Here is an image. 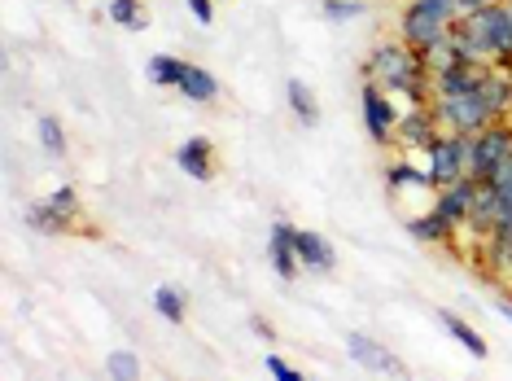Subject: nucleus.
I'll use <instances>...</instances> for the list:
<instances>
[{
	"instance_id": "1",
	"label": "nucleus",
	"mask_w": 512,
	"mask_h": 381,
	"mask_svg": "<svg viewBox=\"0 0 512 381\" xmlns=\"http://www.w3.org/2000/svg\"><path fill=\"white\" fill-rule=\"evenodd\" d=\"M447 44L456 53V62L469 66H499L508 71L512 66V14L504 0L486 9H473V14H460L447 31Z\"/></svg>"
},
{
	"instance_id": "2",
	"label": "nucleus",
	"mask_w": 512,
	"mask_h": 381,
	"mask_svg": "<svg viewBox=\"0 0 512 381\" xmlns=\"http://www.w3.org/2000/svg\"><path fill=\"white\" fill-rule=\"evenodd\" d=\"M364 79L381 84L390 97H407L412 106H429L434 101V75H429L421 49H412L403 36L377 40L364 57Z\"/></svg>"
},
{
	"instance_id": "3",
	"label": "nucleus",
	"mask_w": 512,
	"mask_h": 381,
	"mask_svg": "<svg viewBox=\"0 0 512 381\" xmlns=\"http://www.w3.org/2000/svg\"><path fill=\"white\" fill-rule=\"evenodd\" d=\"M460 18L456 0H407L399 14V36L412 44V49H434V44L447 40L451 22Z\"/></svg>"
},
{
	"instance_id": "4",
	"label": "nucleus",
	"mask_w": 512,
	"mask_h": 381,
	"mask_svg": "<svg viewBox=\"0 0 512 381\" xmlns=\"http://www.w3.org/2000/svg\"><path fill=\"white\" fill-rule=\"evenodd\" d=\"M429 106H434L442 132H456V136H477L495 123V114L486 110V101L477 88L464 92V97H438V101H429Z\"/></svg>"
},
{
	"instance_id": "5",
	"label": "nucleus",
	"mask_w": 512,
	"mask_h": 381,
	"mask_svg": "<svg viewBox=\"0 0 512 381\" xmlns=\"http://www.w3.org/2000/svg\"><path fill=\"white\" fill-rule=\"evenodd\" d=\"M504 158H512V123L508 119L469 136V176L473 180H486Z\"/></svg>"
},
{
	"instance_id": "6",
	"label": "nucleus",
	"mask_w": 512,
	"mask_h": 381,
	"mask_svg": "<svg viewBox=\"0 0 512 381\" xmlns=\"http://www.w3.org/2000/svg\"><path fill=\"white\" fill-rule=\"evenodd\" d=\"M359 106H364V127L368 136L377 145H394V132H399V119L403 114L394 110V97L381 84H372L364 79V88H359Z\"/></svg>"
},
{
	"instance_id": "7",
	"label": "nucleus",
	"mask_w": 512,
	"mask_h": 381,
	"mask_svg": "<svg viewBox=\"0 0 512 381\" xmlns=\"http://www.w3.org/2000/svg\"><path fill=\"white\" fill-rule=\"evenodd\" d=\"M429 180H434V189H442V184L469 176V136H456V132H442L434 149H429Z\"/></svg>"
},
{
	"instance_id": "8",
	"label": "nucleus",
	"mask_w": 512,
	"mask_h": 381,
	"mask_svg": "<svg viewBox=\"0 0 512 381\" xmlns=\"http://www.w3.org/2000/svg\"><path fill=\"white\" fill-rule=\"evenodd\" d=\"M442 136V123H438V114L434 106H412L399 119V132H394V149H407V154H429L434 149V141Z\"/></svg>"
},
{
	"instance_id": "9",
	"label": "nucleus",
	"mask_w": 512,
	"mask_h": 381,
	"mask_svg": "<svg viewBox=\"0 0 512 381\" xmlns=\"http://www.w3.org/2000/svg\"><path fill=\"white\" fill-rule=\"evenodd\" d=\"M346 351H351V360L359 368H368V373H377V377H407L412 373L399 355L386 351L381 342H372L368 333H346Z\"/></svg>"
},
{
	"instance_id": "10",
	"label": "nucleus",
	"mask_w": 512,
	"mask_h": 381,
	"mask_svg": "<svg viewBox=\"0 0 512 381\" xmlns=\"http://www.w3.org/2000/svg\"><path fill=\"white\" fill-rule=\"evenodd\" d=\"M267 259H272V268H276V276H281V281H298L302 259H298V228H294V224H285V219H276V224H272Z\"/></svg>"
},
{
	"instance_id": "11",
	"label": "nucleus",
	"mask_w": 512,
	"mask_h": 381,
	"mask_svg": "<svg viewBox=\"0 0 512 381\" xmlns=\"http://www.w3.org/2000/svg\"><path fill=\"white\" fill-rule=\"evenodd\" d=\"M176 167L197 184H211L215 180V145L206 141V136H189V141L176 149Z\"/></svg>"
},
{
	"instance_id": "12",
	"label": "nucleus",
	"mask_w": 512,
	"mask_h": 381,
	"mask_svg": "<svg viewBox=\"0 0 512 381\" xmlns=\"http://www.w3.org/2000/svg\"><path fill=\"white\" fill-rule=\"evenodd\" d=\"M473 189H477L473 176H460V180L442 184V189H434V211L447 215L451 224H464V219H469V206H473Z\"/></svg>"
},
{
	"instance_id": "13",
	"label": "nucleus",
	"mask_w": 512,
	"mask_h": 381,
	"mask_svg": "<svg viewBox=\"0 0 512 381\" xmlns=\"http://www.w3.org/2000/svg\"><path fill=\"white\" fill-rule=\"evenodd\" d=\"M477 92H482L486 110L495 114V123L512 119V75L508 71H499V66H486V75H482V84H477Z\"/></svg>"
},
{
	"instance_id": "14",
	"label": "nucleus",
	"mask_w": 512,
	"mask_h": 381,
	"mask_svg": "<svg viewBox=\"0 0 512 381\" xmlns=\"http://www.w3.org/2000/svg\"><path fill=\"white\" fill-rule=\"evenodd\" d=\"M486 66H469V62H451L447 71L434 75V101L438 97H464V92H473L477 84H482Z\"/></svg>"
},
{
	"instance_id": "15",
	"label": "nucleus",
	"mask_w": 512,
	"mask_h": 381,
	"mask_svg": "<svg viewBox=\"0 0 512 381\" xmlns=\"http://www.w3.org/2000/svg\"><path fill=\"white\" fill-rule=\"evenodd\" d=\"M407 233H412L416 241H425V246H451L460 233V224H451L447 215H438L434 206H429L425 215H412L407 219Z\"/></svg>"
},
{
	"instance_id": "16",
	"label": "nucleus",
	"mask_w": 512,
	"mask_h": 381,
	"mask_svg": "<svg viewBox=\"0 0 512 381\" xmlns=\"http://www.w3.org/2000/svg\"><path fill=\"white\" fill-rule=\"evenodd\" d=\"M298 259H302V272L329 276L333 263H337V254H333V246L320 233H311V228H298Z\"/></svg>"
},
{
	"instance_id": "17",
	"label": "nucleus",
	"mask_w": 512,
	"mask_h": 381,
	"mask_svg": "<svg viewBox=\"0 0 512 381\" xmlns=\"http://www.w3.org/2000/svg\"><path fill=\"white\" fill-rule=\"evenodd\" d=\"M27 228L31 233H40V237H62V233H75V224L66 219L57 206L44 198V202H31L27 206Z\"/></svg>"
},
{
	"instance_id": "18",
	"label": "nucleus",
	"mask_w": 512,
	"mask_h": 381,
	"mask_svg": "<svg viewBox=\"0 0 512 381\" xmlns=\"http://www.w3.org/2000/svg\"><path fill=\"white\" fill-rule=\"evenodd\" d=\"M180 97H189V101H197V106H211V101H219V79L206 71V66H184V79H180Z\"/></svg>"
},
{
	"instance_id": "19",
	"label": "nucleus",
	"mask_w": 512,
	"mask_h": 381,
	"mask_svg": "<svg viewBox=\"0 0 512 381\" xmlns=\"http://www.w3.org/2000/svg\"><path fill=\"white\" fill-rule=\"evenodd\" d=\"M438 325L447 329L451 338H456V342L464 346V351L473 355V360H486V338H482V333H477L464 316H456V311H438Z\"/></svg>"
},
{
	"instance_id": "20",
	"label": "nucleus",
	"mask_w": 512,
	"mask_h": 381,
	"mask_svg": "<svg viewBox=\"0 0 512 381\" xmlns=\"http://www.w3.org/2000/svg\"><path fill=\"white\" fill-rule=\"evenodd\" d=\"M184 57H171V53H158V57H149V66H145V75H149V84L154 88H180V79H184Z\"/></svg>"
},
{
	"instance_id": "21",
	"label": "nucleus",
	"mask_w": 512,
	"mask_h": 381,
	"mask_svg": "<svg viewBox=\"0 0 512 381\" xmlns=\"http://www.w3.org/2000/svg\"><path fill=\"white\" fill-rule=\"evenodd\" d=\"M386 184L394 193L399 189H421V193H434V180H429V171H421V167H412V163H390L386 167Z\"/></svg>"
},
{
	"instance_id": "22",
	"label": "nucleus",
	"mask_w": 512,
	"mask_h": 381,
	"mask_svg": "<svg viewBox=\"0 0 512 381\" xmlns=\"http://www.w3.org/2000/svg\"><path fill=\"white\" fill-rule=\"evenodd\" d=\"M285 97H289V110H294V119L298 123H320V106H316V97H311V88L302 84V79H289L285 84Z\"/></svg>"
},
{
	"instance_id": "23",
	"label": "nucleus",
	"mask_w": 512,
	"mask_h": 381,
	"mask_svg": "<svg viewBox=\"0 0 512 381\" xmlns=\"http://www.w3.org/2000/svg\"><path fill=\"white\" fill-rule=\"evenodd\" d=\"M101 373H106L110 381H141L145 368H141V355H136V351H110Z\"/></svg>"
},
{
	"instance_id": "24",
	"label": "nucleus",
	"mask_w": 512,
	"mask_h": 381,
	"mask_svg": "<svg viewBox=\"0 0 512 381\" xmlns=\"http://www.w3.org/2000/svg\"><path fill=\"white\" fill-rule=\"evenodd\" d=\"M106 14H110V22H119V27H127V31H145L149 27L141 0H110Z\"/></svg>"
},
{
	"instance_id": "25",
	"label": "nucleus",
	"mask_w": 512,
	"mask_h": 381,
	"mask_svg": "<svg viewBox=\"0 0 512 381\" xmlns=\"http://www.w3.org/2000/svg\"><path fill=\"white\" fill-rule=\"evenodd\" d=\"M154 311L162 320H171V325H184V311L189 307H184V294L176 290V285H158L154 290Z\"/></svg>"
},
{
	"instance_id": "26",
	"label": "nucleus",
	"mask_w": 512,
	"mask_h": 381,
	"mask_svg": "<svg viewBox=\"0 0 512 381\" xmlns=\"http://www.w3.org/2000/svg\"><path fill=\"white\" fill-rule=\"evenodd\" d=\"M40 145H44V154L49 158H66V132H62V123H57L53 114H44L40 119Z\"/></svg>"
},
{
	"instance_id": "27",
	"label": "nucleus",
	"mask_w": 512,
	"mask_h": 381,
	"mask_svg": "<svg viewBox=\"0 0 512 381\" xmlns=\"http://www.w3.org/2000/svg\"><path fill=\"white\" fill-rule=\"evenodd\" d=\"M49 202H53V206H57V211H62L66 219H71L75 228L84 224V206H79V193L71 189V184H62V189H53V193H49Z\"/></svg>"
},
{
	"instance_id": "28",
	"label": "nucleus",
	"mask_w": 512,
	"mask_h": 381,
	"mask_svg": "<svg viewBox=\"0 0 512 381\" xmlns=\"http://www.w3.org/2000/svg\"><path fill=\"white\" fill-rule=\"evenodd\" d=\"M364 14V0H324V18L329 22H351Z\"/></svg>"
},
{
	"instance_id": "29",
	"label": "nucleus",
	"mask_w": 512,
	"mask_h": 381,
	"mask_svg": "<svg viewBox=\"0 0 512 381\" xmlns=\"http://www.w3.org/2000/svg\"><path fill=\"white\" fill-rule=\"evenodd\" d=\"M267 377H272V381H307V373H298V368L294 364H285L281 360V355H267Z\"/></svg>"
},
{
	"instance_id": "30",
	"label": "nucleus",
	"mask_w": 512,
	"mask_h": 381,
	"mask_svg": "<svg viewBox=\"0 0 512 381\" xmlns=\"http://www.w3.org/2000/svg\"><path fill=\"white\" fill-rule=\"evenodd\" d=\"M184 5H189V9H193V18H197V22H202V27H206V22H211V18H215V0H184Z\"/></svg>"
},
{
	"instance_id": "31",
	"label": "nucleus",
	"mask_w": 512,
	"mask_h": 381,
	"mask_svg": "<svg viewBox=\"0 0 512 381\" xmlns=\"http://www.w3.org/2000/svg\"><path fill=\"white\" fill-rule=\"evenodd\" d=\"M250 329H254V338H263V342H276V329H272V320H263V316H250Z\"/></svg>"
},
{
	"instance_id": "32",
	"label": "nucleus",
	"mask_w": 512,
	"mask_h": 381,
	"mask_svg": "<svg viewBox=\"0 0 512 381\" xmlns=\"http://www.w3.org/2000/svg\"><path fill=\"white\" fill-rule=\"evenodd\" d=\"M499 224H512V184L499 189Z\"/></svg>"
},
{
	"instance_id": "33",
	"label": "nucleus",
	"mask_w": 512,
	"mask_h": 381,
	"mask_svg": "<svg viewBox=\"0 0 512 381\" xmlns=\"http://www.w3.org/2000/svg\"><path fill=\"white\" fill-rule=\"evenodd\" d=\"M460 5V14H473V9H486V5H495V0H456Z\"/></svg>"
},
{
	"instance_id": "34",
	"label": "nucleus",
	"mask_w": 512,
	"mask_h": 381,
	"mask_svg": "<svg viewBox=\"0 0 512 381\" xmlns=\"http://www.w3.org/2000/svg\"><path fill=\"white\" fill-rule=\"evenodd\" d=\"M495 311H499V316H504L508 325H512V303H508V298H499V303H495Z\"/></svg>"
},
{
	"instance_id": "35",
	"label": "nucleus",
	"mask_w": 512,
	"mask_h": 381,
	"mask_svg": "<svg viewBox=\"0 0 512 381\" xmlns=\"http://www.w3.org/2000/svg\"><path fill=\"white\" fill-rule=\"evenodd\" d=\"M504 5H508V14H512V0H504Z\"/></svg>"
},
{
	"instance_id": "36",
	"label": "nucleus",
	"mask_w": 512,
	"mask_h": 381,
	"mask_svg": "<svg viewBox=\"0 0 512 381\" xmlns=\"http://www.w3.org/2000/svg\"><path fill=\"white\" fill-rule=\"evenodd\" d=\"M508 75H512V66H508Z\"/></svg>"
}]
</instances>
